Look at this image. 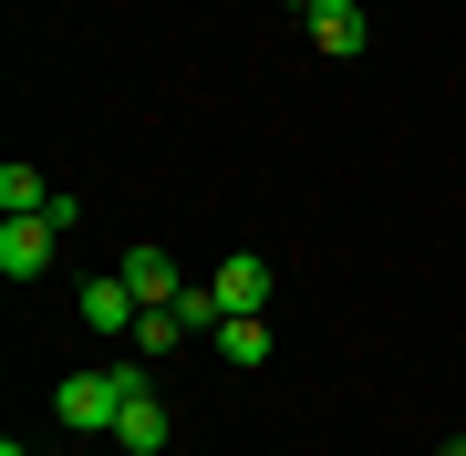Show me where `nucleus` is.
Returning <instances> with one entry per match:
<instances>
[{
    "label": "nucleus",
    "instance_id": "1",
    "mask_svg": "<svg viewBox=\"0 0 466 456\" xmlns=\"http://www.w3.org/2000/svg\"><path fill=\"white\" fill-rule=\"evenodd\" d=\"M146 384V363H104V373H63L52 384V415L73 425V436H115V415H125V394Z\"/></svg>",
    "mask_w": 466,
    "mask_h": 456
},
{
    "label": "nucleus",
    "instance_id": "2",
    "mask_svg": "<svg viewBox=\"0 0 466 456\" xmlns=\"http://www.w3.org/2000/svg\"><path fill=\"white\" fill-rule=\"evenodd\" d=\"M73 321L115 342V332H135V321H146V301H135V290H125V270H94L84 290H73Z\"/></svg>",
    "mask_w": 466,
    "mask_h": 456
},
{
    "label": "nucleus",
    "instance_id": "3",
    "mask_svg": "<svg viewBox=\"0 0 466 456\" xmlns=\"http://www.w3.org/2000/svg\"><path fill=\"white\" fill-rule=\"evenodd\" d=\"M167 436H177V425H167V394L135 384V394H125V415H115V456H167Z\"/></svg>",
    "mask_w": 466,
    "mask_h": 456
},
{
    "label": "nucleus",
    "instance_id": "4",
    "mask_svg": "<svg viewBox=\"0 0 466 456\" xmlns=\"http://www.w3.org/2000/svg\"><path fill=\"white\" fill-rule=\"evenodd\" d=\"M52 218H0V280H42L52 270Z\"/></svg>",
    "mask_w": 466,
    "mask_h": 456
},
{
    "label": "nucleus",
    "instance_id": "5",
    "mask_svg": "<svg viewBox=\"0 0 466 456\" xmlns=\"http://www.w3.org/2000/svg\"><path fill=\"white\" fill-rule=\"evenodd\" d=\"M115 270H125V290H135V301H146V311H167V301H177V290H187V270H177V259H167V249H156V238H146V249H125V259H115Z\"/></svg>",
    "mask_w": 466,
    "mask_h": 456
},
{
    "label": "nucleus",
    "instance_id": "6",
    "mask_svg": "<svg viewBox=\"0 0 466 456\" xmlns=\"http://www.w3.org/2000/svg\"><path fill=\"white\" fill-rule=\"evenodd\" d=\"M218 311H269V259L259 249H238V259H218Z\"/></svg>",
    "mask_w": 466,
    "mask_h": 456
},
{
    "label": "nucleus",
    "instance_id": "7",
    "mask_svg": "<svg viewBox=\"0 0 466 456\" xmlns=\"http://www.w3.org/2000/svg\"><path fill=\"white\" fill-rule=\"evenodd\" d=\"M300 21H311V42H321V52H363V42H373L363 0H311V11H300Z\"/></svg>",
    "mask_w": 466,
    "mask_h": 456
},
{
    "label": "nucleus",
    "instance_id": "8",
    "mask_svg": "<svg viewBox=\"0 0 466 456\" xmlns=\"http://www.w3.org/2000/svg\"><path fill=\"white\" fill-rule=\"evenodd\" d=\"M218 363H238V373H259L269 363V311H228V321H218Z\"/></svg>",
    "mask_w": 466,
    "mask_h": 456
},
{
    "label": "nucleus",
    "instance_id": "9",
    "mask_svg": "<svg viewBox=\"0 0 466 456\" xmlns=\"http://www.w3.org/2000/svg\"><path fill=\"white\" fill-rule=\"evenodd\" d=\"M0 218H52V187H42L32 156H11V167H0Z\"/></svg>",
    "mask_w": 466,
    "mask_h": 456
},
{
    "label": "nucleus",
    "instance_id": "10",
    "mask_svg": "<svg viewBox=\"0 0 466 456\" xmlns=\"http://www.w3.org/2000/svg\"><path fill=\"white\" fill-rule=\"evenodd\" d=\"M187 332H198V321H187L177 301H167V311H146V321H135V363H167V353H177Z\"/></svg>",
    "mask_w": 466,
    "mask_h": 456
},
{
    "label": "nucleus",
    "instance_id": "11",
    "mask_svg": "<svg viewBox=\"0 0 466 456\" xmlns=\"http://www.w3.org/2000/svg\"><path fill=\"white\" fill-rule=\"evenodd\" d=\"M435 456H466V436H446V446H435Z\"/></svg>",
    "mask_w": 466,
    "mask_h": 456
},
{
    "label": "nucleus",
    "instance_id": "12",
    "mask_svg": "<svg viewBox=\"0 0 466 456\" xmlns=\"http://www.w3.org/2000/svg\"><path fill=\"white\" fill-rule=\"evenodd\" d=\"M0 456H21V436H0Z\"/></svg>",
    "mask_w": 466,
    "mask_h": 456
},
{
    "label": "nucleus",
    "instance_id": "13",
    "mask_svg": "<svg viewBox=\"0 0 466 456\" xmlns=\"http://www.w3.org/2000/svg\"><path fill=\"white\" fill-rule=\"evenodd\" d=\"M290 11H311V0H290Z\"/></svg>",
    "mask_w": 466,
    "mask_h": 456
}]
</instances>
